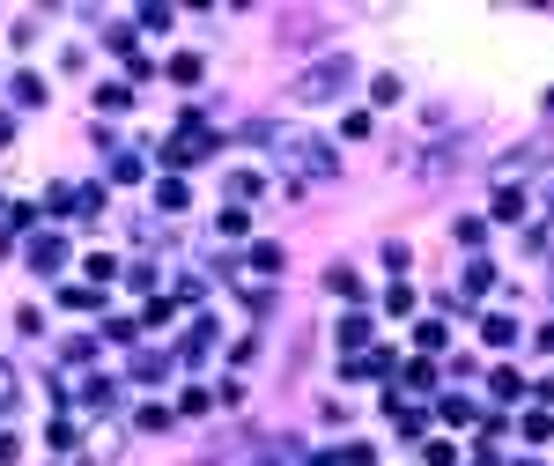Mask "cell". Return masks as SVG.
Returning <instances> with one entry per match:
<instances>
[{
  "label": "cell",
  "instance_id": "cell-1",
  "mask_svg": "<svg viewBox=\"0 0 554 466\" xmlns=\"http://www.w3.org/2000/svg\"><path fill=\"white\" fill-rule=\"evenodd\" d=\"M355 89V60L348 52H326V60H311L296 74V104H333V97H348Z\"/></svg>",
  "mask_w": 554,
  "mask_h": 466
},
{
  "label": "cell",
  "instance_id": "cell-2",
  "mask_svg": "<svg viewBox=\"0 0 554 466\" xmlns=\"http://www.w3.org/2000/svg\"><path fill=\"white\" fill-rule=\"evenodd\" d=\"M252 134H259V141H281V148H289V156H296L311 178H340V156H333L326 141H311V134H289V126H252Z\"/></svg>",
  "mask_w": 554,
  "mask_h": 466
},
{
  "label": "cell",
  "instance_id": "cell-3",
  "mask_svg": "<svg viewBox=\"0 0 554 466\" xmlns=\"http://www.w3.org/2000/svg\"><path fill=\"white\" fill-rule=\"evenodd\" d=\"M30 267H37V274H60V267H67V237H52V230L30 237Z\"/></svg>",
  "mask_w": 554,
  "mask_h": 466
},
{
  "label": "cell",
  "instance_id": "cell-4",
  "mask_svg": "<svg viewBox=\"0 0 554 466\" xmlns=\"http://www.w3.org/2000/svg\"><path fill=\"white\" fill-rule=\"evenodd\" d=\"M74 400H82L89 415H111V407H119V385H111V378H82V393H74Z\"/></svg>",
  "mask_w": 554,
  "mask_h": 466
},
{
  "label": "cell",
  "instance_id": "cell-5",
  "mask_svg": "<svg viewBox=\"0 0 554 466\" xmlns=\"http://www.w3.org/2000/svg\"><path fill=\"white\" fill-rule=\"evenodd\" d=\"M185 200H193V185H185V178H163V185H156V208L185 215Z\"/></svg>",
  "mask_w": 554,
  "mask_h": 466
},
{
  "label": "cell",
  "instance_id": "cell-6",
  "mask_svg": "<svg viewBox=\"0 0 554 466\" xmlns=\"http://www.w3.org/2000/svg\"><path fill=\"white\" fill-rule=\"evenodd\" d=\"M495 215H503V222H525V215H532V200L518 193V185H503V193H495Z\"/></svg>",
  "mask_w": 554,
  "mask_h": 466
},
{
  "label": "cell",
  "instance_id": "cell-7",
  "mask_svg": "<svg viewBox=\"0 0 554 466\" xmlns=\"http://www.w3.org/2000/svg\"><path fill=\"white\" fill-rule=\"evenodd\" d=\"M207 348H215V326H207V319H193V333H185V348H178V356H185V363H200Z\"/></svg>",
  "mask_w": 554,
  "mask_h": 466
},
{
  "label": "cell",
  "instance_id": "cell-8",
  "mask_svg": "<svg viewBox=\"0 0 554 466\" xmlns=\"http://www.w3.org/2000/svg\"><path fill=\"white\" fill-rule=\"evenodd\" d=\"M60 363H67V370L97 363V341H89V333H74V341H60Z\"/></svg>",
  "mask_w": 554,
  "mask_h": 466
},
{
  "label": "cell",
  "instance_id": "cell-9",
  "mask_svg": "<svg viewBox=\"0 0 554 466\" xmlns=\"http://www.w3.org/2000/svg\"><path fill=\"white\" fill-rule=\"evenodd\" d=\"M392 422H399L407 437H422V430H429V415H422V407H407V400H392Z\"/></svg>",
  "mask_w": 554,
  "mask_h": 466
},
{
  "label": "cell",
  "instance_id": "cell-10",
  "mask_svg": "<svg viewBox=\"0 0 554 466\" xmlns=\"http://www.w3.org/2000/svg\"><path fill=\"white\" fill-rule=\"evenodd\" d=\"M252 193H259V171H229V208H244Z\"/></svg>",
  "mask_w": 554,
  "mask_h": 466
},
{
  "label": "cell",
  "instance_id": "cell-11",
  "mask_svg": "<svg viewBox=\"0 0 554 466\" xmlns=\"http://www.w3.org/2000/svg\"><path fill=\"white\" fill-rule=\"evenodd\" d=\"M481 341L488 348H510V341H518V326H510V319H481Z\"/></svg>",
  "mask_w": 554,
  "mask_h": 466
},
{
  "label": "cell",
  "instance_id": "cell-12",
  "mask_svg": "<svg viewBox=\"0 0 554 466\" xmlns=\"http://www.w3.org/2000/svg\"><path fill=\"white\" fill-rule=\"evenodd\" d=\"M481 237H488V222H481V215H458V245L481 252Z\"/></svg>",
  "mask_w": 554,
  "mask_h": 466
},
{
  "label": "cell",
  "instance_id": "cell-13",
  "mask_svg": "<svg viewBox=\"0 0 554 466\" xmlns=\"http://www.w3.org/2000/svg\"><path fill=\"white\" fill-rule=\"evenodd\" d=\"M97 111H133V89H119V82H104V89H97Z\"/></svg>",
  "mask_w": 554,
  "mask_h": 466
},
{
  "label": "cell",
  "instance_id": "cell-14",
  "mask_svg": "<svg viewBox=\"0 0 554 466\" xmlns=\"http://www.w3.org/2000/svg\"><path fill=\"white\" fill-rule=\"evenodd\" d=\"M170 82H178V89L200 82V60H193V52H178V60H170Z\"/></svg>",
  "mask_w": 554,
  "mask_h": 466
},
{
  "label": "cell",
  "instance_id": "cell-15",
  "mask_svg": "<svg viewBox=\"0 0 554 466\" xmlns=\"http://www.w3.org/2000/svg\"><path fill=\"white\" fill-rule=\"evenodd\" d=\"M370 97H377V104H399V97H407V82H399V74H377Z\"/></svg>",
  "mask_w": 554,
  "mask_h": 466
},
{
  "label": "cell",
  "instance_id": "cell-16",
  "mask_svg": "<svg viewBox=\"0 0 554 466\" xmlns=\"http://www.w3.org/2000/svg\"><path fill=\"white\" fill-rule=\"evenodd\" d=\"M60 304H67V311H97L104 289H60Z\"/></svg>",
  "mask_w": 554,
  "mask_h": 466
},
{
  "label": "cell",
  "instance_id": "cell-17",
  "mask_svg": "<svg viewBox=\"0 0 554 466\" xmlns=\"http://www.w3.org/2000/svg\"><path fill=\"white\" fill-rule=\"evenodd\" d=\"M488 385H495V400H518V393H525V378H518V370H495Z\"/></svg>",
  "mask_w": 554,
  "mask_h": 466
},
{
  "label": "cell",
  "instance_id": "cell-18",
  "mask_svg": "<svg viewBox=\"0 0 554 466\" xmlns=\"http://www.w3.org/2000/svg\"><path fill=\"white\" fill-rule=\"evenodd\" d=\"M15 104H45V82H37V74H15Z\"/></svg>",
  "mask_w": 554,
  "mask_h": 466
},
{
  "label": "cell",
  "instance_id": "cell-19",
  "mask_svg": "<svg viewBox=\"0 0 554 466\" xmlns=\"http://www.w3.org/2000/svg\"><path fill=\"white\" fill-rule=\"evenodd\" d=\"M215 230H222V237H244V230H252V215H244V208H222Z\"/></svg>",
  "mask_w": 554,
  "mask_h": 466
},
{
  "label": "cell",
  "instance_id": "cell-20",
  "mask_svg": "<svg viewBox=\"0 0 554 466\" xmlns=\"http://www.w3.org/2000/svg\"><path fill=\"white\" fill-rule=\"evenodd\" d=\"M407 385H414V393H422V385H436V363H429V356H414V363H407Z\"/></svg>",
  "mask_w": 554,
  "mask_h": 466
},
{
  "label": "cell",
  "instance_id": "cell-21",
  "mask_svg": "<svg viewBox=\"0 0 554 466\" xmlns=\"http://www.w3.org/2000/svg\"><path fill=\"white\" fill-rule=\"evenodd\" d=\"M15 393H23V378H15V370L0 363V415H8V407H15Z\"/></svg>",
  "mask_w": 554,
  "mask_h": 466
},
{
  "label": "cell",
  "instance_id": "cell-22",
  "mask_svg": "<svg viewBox=\"0 0 554 466\" xmlns=\"http://www.w3.org/2000/svg\"><path fill=\"white\" fill-rule=\"evenodd\" d=\"M252 267L259 274H281V245H252Z\"/></svg>",
  "mask_w": 554,
  "mask_h": 466
},
{
  "label": "cell",
  "instance_id": "cell-23",
  "mask_svg": "<svg viewBox=\"0 0 554 466\" xmlns=\"http://www.w3.org/2000/svg\"><path fill=\"white\" fill-rule=\"evenodd\" d=\"M8 141H15V119H0V148H8Z\"/></svg>",
  "mask_w": 554,
  "mask_h": 466
},
{
  "label": "cell",
  "instance_id": "cell-24",
  "mask_svg": "<svg viewBox=\"0 0 554 466\" xmlns=\"http://www.w3.org/2000/svg\"><path fill=\"white\" fill-rule=\"evenodd\" d=\"M525 466H532V459H525Z\"/></svg>",
  "mask_w": 554,
  "mask_h": 466
}]
</instances>
